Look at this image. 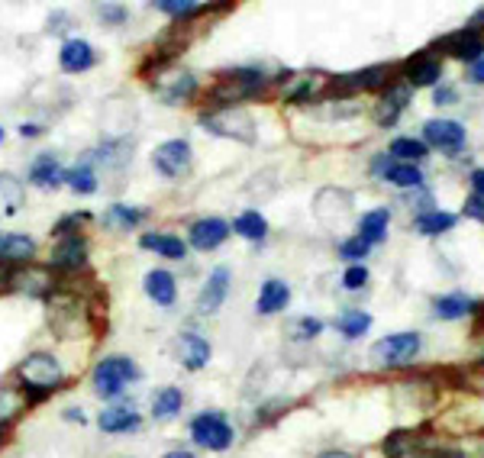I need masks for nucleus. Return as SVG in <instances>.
I'll list each match as a JSON object with an SVG mask.
<instances>
[{"label": "nucleus", "instance_id": "nucleus-1", "mask_svg": "<svg viewBox=\"0 0 484 458\" xmlns=\"http://www.w3.org/2000/svg\"><path fill=\"white\" fill-rule=\"evenodd\" d=\"M16 374H20V381H23L26 400H30V404H39L49 390L65 384L62 365H59L49 352H32V355H26V359L20 362V368H16Z\"/></svg>", "mask_w": 484, "mask_h": 458}, {"label": "nucleus", "instance_id": "nucleus-2", "mask_svg": "<svg viewBox=\"0 0 484 458\" xmlns=\"http://www.w3.org/2000/svg\"><path fill=\"white\" fill-rule=\"evenodd\" d=\"M87 323H91V316H87L85 300L78 298V294H52L49 298V326H52L55 336L62 339L85 336Z\"/></svg>", "mask_w": 484, "mask_h": 458}, {"label": "nucleus", "instance_id": "nucleus-3", "mask_svg": "<svg viewBox=\"0 0 484 458\" xmlns=\"http://www.w3.org/2000/svg\"><path fill=\"white\" fill-rule=\"evenodd\" d=\"M200 126L233 142H255V120L242 107H214L200 114Z\"/></svg>", "mask_w": 484, "mask_h": 458}, {"label": "nucleus", "instance_id": "nucleus-4", "mask_svg": "<svg viewBox=\"0 0 484 458\" xmlns=\"http://www.w3.org/2000/svg\"><path fill=\"white\" fill-rule=\"evenodd\" d=\"M191 439L194 445H200V449L207 452H226L233 445V439H236V433H233L230 420H226L224 413L204 410L191 420Z\"/></svg>", "mask_w": 484, "mask_h": 458}, {"label": "nucleus", "instance_id": "nucleus-5", "mask_svg": "<svg viewBox=\"0 0 484 458\" xmlns=\"http://www.w3.org/2000/svg\"><path fill=\"white\" fill-rule=\"evenodd\" d=\"M388 81H391V69H388V65H371V69H365V71H349V75L330 78V85L323 87V91L330 94V97L342 100L361 91H385Z\"/></svg>", "mask_w": 484, "mask_h": 458}, {"label": "nucleus", "instance_id": "nucleus-6", "mask_svg": "<svg viewBox=\"0 0 484 458\" xmlns=\"http://www.w3.org/2000/svg\"><path fill=\"white\" fill-rule=\"evenodd\" d=\"M423 339L420 333H394V336L378 339L375 349H371V359L381 368H404L420 355Z\"/></svg>", "mask_w": 484, "mask_h": 458}, {"label": "nucleus", "instance_id": "nucleus-7", "mask_svg": "<svg viewBox=\"0 0 484 458\" xmlns=\"http://www.w3.org/2000/svg\"><path fill=\"white\" fill-rule=\"evenodd\" d=\"M136 378H139L136 362L126 359V355H107V359L94 368V388H97L100 398H116Z\"/></svg>", "mask_w": 484, "mask_h": 458}, {"label": "nucleus", "instance_id": "nucleus-8", "mask_svg": "<svg viewBox=\"0 0 484 458\" xmlns=\"http://www.w3.org/2000/svg\"><path fill=\"white\" fill-rule=\"evenodd\" d=\"M423 142L426 149H439L443 155H459L469 142V133L461 126L459 120H446V116H439V120H430L423 126Z\"/></svg>", "mask_w": 484, "mask_h": 458}, {"label": "nucleus", "instance_id": "nucleus-9", "mask_svg": "<svg viewBox=\"0 0 484 458\" xmlns=\"http://www.w3.org/2000/svg\"><path fill=\"white\" fill-rule=\"evenodd\" d=\"M191 161L194 152L187 139H169L152 152V165L161 178H185L191 171Z\"/></svg>", "mask_w": 484, "mask_h": 458}, {"label": "nucleus", "instance_id": "nucleus-10", "mask_svg": "<svg viewBox=\"0 0 484 458\" xmlns=\"http://www.w3.org/2000/svg\"><path fill=\"white\" fill-rule=\"evenodd\" d=\"M152 87L159 91V97L165 100V104H187V100L194 97V91H197V78L185 69L165 65L161 71H155Z\"/></svg>", "mask_w": 484, "mask_h": 458}, {"label": "nucleus", "instance_id": "nucleus-11", "mask_svg": "<svg viewBox=\"0 0 484 458\" xmlns=\"http://www.w3.org/2000/svg\"><path fill=\"white\" fill-rule=\"evenodd\" d=\"M430 49H433V52H446V55H452V59L471 65V61L484 59V32L471 30V26H469V30L449 32V36L436 39Z\"/></svg>", "mask_w": 484, "mask_h": 458}, {"label": "nucleus", "instance_id": "nucleus-12", "mask_svg": "<svg viewBox=\"0 0 484 458\" xmlns=\"http://www.w3.org/2000/svg\"><path fill=\"white\" fill-rule=\"evenodd\" d=\"M400 71H404L410 87H430V85H436L439 75H443V61L436 59L433 49H423V52L410 55V59L400 65Z\"/></svg>", "mask_w": 484, "mask_h": 458}, {"label": "nucleus", "instance_id": "nucleus-13", "mask_svg": "<svg viewBox=\"0 0 484 458\" xmlns=\"http://www.w3.org/2000/svg\"><path fill=\"white\" fill-rule=\"evenodd\" d=\"M10 294H26V298H52L55 278L46 268H14Z\"/></svg>", "mask_w": 484, "mask_h": 458}, {"label": "nucleus", "instance_id": "nucleus-14", "mask_svg": "<svg viewBox=\"0 0 484 458\" xmlns=\"http://www.w3.org/2000/svg\"><path fill=\"white\" fill-rule=\"evenodd\" d=\"M230 236V223L220 220V216H204V220L191 223V233H187V243L197 249V252H214L226 243Z\"/></svg>", "mask_w": 484, "mask_h": 458}, {"label": "nucleus", "instance_id": "nucleus-15", "mask_svg": "<svg viewBox=\"0 0 484 458\" xmlns=\"http://www.w3.org/2000/svg\"><path fill=\"white\" fill-rule=\"evenodd\" d=\"M230 284H233V271L226 265L214 268L200 288V300H197V310L200 314H216L220 307H224L226 294H230Z\"/></svg>", "mask_w": 484, "mask_h": 458}, {"label": "nucleus", "instance_id": "nucleus-16", "mask_svg": "<svg viewBox=\"0 0 484 458\" xmlns=\"http://www.w3.org/2000/svg\"><path fill=\"white\" fill-rule=\"evenodd\" d=\"M410 100H414V87H410L407 81L388 85L385 91H381V104H378V110H375V120L381 123V126H394L400 110L407 107Z\"/></svg>", "mask_w": 484, "mask_h": 458}, {"label": "nucleus", "instance_id": "nucleus-17", "mask_svg": "<svg viewBox=\"0 0 484 458\" xmlns=\"http://www.w3.org/2000/svg\"><path fill=\"white\" fill-rule=\"evenodd\" d=\"M52 268L78 275L81 268H87V239L81 236H65L62 243L52 249Z\"/></svg>", "mask_w": 484, "mask_h": 458}, {"label": "nucleus", "instance_id": "nucleus-18", "mask_svg": "<svg viewBox=\"0 0 484 458\" xmlns=\"http://www.w3.org/2000/svg\"><path fill=\"white\" fill-rule=\"evenodd\" d=\"M59 65L68 75H81V71H91L97 65V52L91 49L87 39H68L62 46V52H59Z\"/></svg>", "mask_w": 484, "mask_h": 458}, {"label": "nucleus", "instance_id": "nucleus-19", "mask_svg": "<svg viewBox=\"0 0 484 458\" xmlns=\"http://www.w3.org/2000/svg\"><path fill=\"white\" fill-rule=\"evenodd\" d=\"M178 359L187 371H200L210 362V343L197 333H181L178 336Z\"/></svg>", "mask_w": 484, "mask_h": 458}, {"label": "nucleus", "instance_id": "nucleus-20", "mask_svg": "<svg viewBox=\"0 0 484 458\" xmlns=\"http://www.w3.org/2000/svg\"><path fill=\"white\" fill-rule=\"evenodd\" d=\"M288 304H291V288H288L285 281H278V278H269L259 290L255 310H259L261 316H275V314H281Z\"/></svg>", "mask_w": 484, "mask_h": 458}, {"label": "nucleus", "instance_id": "nucleus-21", "mask_svg": "<svg viewBox=\"0 0 484 458\" xmlns=\"http://www.w3.org/2000/svg\"><path fill=\"white\" fill-rule=\"evenodd\" d=\"M139 426H142V420H139V413L132 404H114L100 413V429H104V433H114V435L136 433Z\"/></svg>", "mask_w": 484, "mask_h": 458}, {"label": "nucleus", "instance_id": "nucleus-22", "mask_svg": "<svg viewBox=\"0 0 484 458\" xmlns=\"http://www.w3.org/2000/svg\"><path fill=\"white\" fill-rule=\"evenodd\" d=\"M146 294L155 300L159 307H171L175 304V298H178V281H175V275L171 271H165V268H152L146 275Z\"/></svg>", "mask_w": 484, "mask_h": 458}, {"label": "nucleus", "instance_id": "nucleus-23", "mask_svg": "<svg viewBox=\"0 0 484 458\" xmlns=\"http://www.w3.org/2000/svg\"><path fill=\"white\" fill-rule=\"evenodd\" d=\"M62 181H65V171H62V165H59V159H55L52 152L39 155V159L32 161L30 184H36V188H46V191H55Z\"/></svg>", "mask_w": 484, "mask_h": 458}, {"label": "nucleus", "instance_id": "nucleus-24", "mask_svg": "<svg viewBox=\"0 0 484 458\" xmlns=\"http://www.w3.org/2000/svg\"><path fill=\"white\" fill-rule=\"evenodd\" d=\"M388 223H391V210L388 206H375L369 214H361L359 220V239H365L369 245H378L388 239Z\"/></svg>", "mask_w": 484, "mask_h": 458}, {"label": "nucleus", "instance_id": "nucleus-25", "mask_svg": "<svg viewBox=\"0 0 484 458\" xmlns=\"http://www.w3.org/2000/svg\"><path fill=\"white\" fill-rule=\"evenodd\" d=\"M126 159H132L130 139H110V142H100L94 152L85 155V161H100V165H107V169H120Z\"/></svg>", "mask_w": 484, "mask_h": 458}, {"label": "nucleus", "instance_id": "nucleus-26", "mask_svg": "<svg viewBox=\"0 0 484 458\" xmlns=\"http://www.w3.org/2000/svg\"><path fill=\"white\" fill-rule=\"evenodd\" d=\"M139 245L146 249V252H155L161 255V259H185L187 255V245L181 243L178 236H171V233H146V236L139 239Z\"/></svg>", "mask_w": 484, "mask_h": 458}, {"label": "nucleus", "instance_id": "nucleus-27", "mask_svg": "<svg viewBox=\"0 0 484 458\" xmlns=\"http://www.w3.org/2000/svg\"><path fill=\"white\" fill-rule=\"evenodd\" d=\"M36 255V239L23 233H0V261H26Z\"/></svg>", "mask_w": 484, "mask_h": 458}, {"label": "nucleus", "instance_id": "nucleus-28", "mask_svg": "<svg viewBox=\"0 0 484 458\" xmlns=\"http://www.w3.org/2000/svg\"><path fill=\"white\" fill-rule=\"evenodd\" d=\"M475 300L465 298V294H446V298H436L433 300V314L439 320H461V316L475 314Z\"/></svg>", "mask_w": 484, "mask_h": 458}, {"label": "nucleus", "instance_id": "nucleus-29", "mask_svg": "<svg viewBox=\"0 0 484 458\" xmlns=\"http://www.w3.org/2000/svg\"><path fill=\"white\" fill-rule=\"evenodd\" d=\"M142 220H146V210H142V206H126V204H114L107 214H104V226L116 229V233H126V229L139 226Z\"/></svg>", "mask_w": 484, "mask_h": 458}, {"label": "nucleus", "instance_id": "nucleus-30", "mask_svg": "<svg viewBox=\"0 0 484 458\" xmlns=\"http://www.w3.org/2000/svg\"><path fill=\"white\" fill-rule=\"evenodd\" d=\"M414 223L423 236H439V233H449L459 223V216L449 214V210H423V214L414 216Z\"/></svg>", "mask_w": 484, "mask_h": 458}, {"label": "nucleus", "instance_id": "nucleus-31", "mask_svg": "<svg viewBox=\"0 0 484 458\" xmlns=\"http://www.w3.org/2000/svg\"><path fill=\"white\" fill-rule=\"evenodd\" d=\"M181 407H185V394H181V388L155 390V398H152V417L155 420H171V417L181 413Z\"/></svg>", "mask_w": 484, "mask_h": 458}, {"label": "nucleus", "instance_id": "nucleus-32", "mask_svg": "<svg viewBox=\"0 0 484 458\" xmlns=\"http://www.w3.org/2000/svg\"><path fill=\"white\" fill-rule=\"evenodd\" d=\"M426 142L423 139H414V136H397L391 142V149H388V155H391L394 161H404V165H416V161L426 159Z\"/></svg>", "mask_w": 484, "mask_h": 458}, {"label": "nucleus", "instance_id": "nucleus-33", "mask_svg": "<svg viewBox=\"0 0 484 458\" xmlns=\"http://www.w3.org/2000/svg\"><path fill=\"white\" fill-rule=\"evenodd\" d=\"M233 229H236L242 239H249V243H261V239L269 236V220H265L259 210H246V214L236 216Z\"/></svg>", "mask_w": 484, "mask_h": 458}, {"label": "nucleus", "instance_id": "nucleus-34", "mask_svg": "<svg viewBox=\"0 0 484 458\" xmlns=\"http://www.w3.org/2000/svg\"><path fill=\"white\" fill-rule=\"evenodd\" d=\"M26 394L23 390H14V388H0V429H7L10 423L26 410Z\"/></svg>", "mask_w": 484, "mask_h": 458}, {"label": "nucleus", "instance_id": "nucleus-35", "mask_svg": "<svg viewBox=\"0 0 484 458\" xmlns=\"http://www.w3.org/2000/svg\"><path fill=\"white\" fill-rule=\"evenodd\" d=\"M381 178L388 184H394V188H423V171L416 165H404V161H394V159Z\"/></svg>", "mask_w": 484, "mask_h": 458}, {"label": "nucleus", "instance_id": "nucleus-36", "mask_svg": "<svg viewBox=\"0 0 484 458\" xmlns=\"http://www.w3.org/2000/svg\"><path fill=\"white\" fill-rule=\"evenodd\" d=\"M336 329L346 339H361L371 329V314H365V310H346L336 320Z\"/></svg>", "mask_w": 484, "mask_h": 458}, {"label": "nucleus", "instance_id": "nucleus-37", "mask_svg": "<svg viewBox=\"0 0 484 458\" xmlns=\"http://www.w3.org/2000/svg\"><path fill=\"white\" fill-rule=\"evenodd\" d=\"M65 181H68V188L75 194H94V191H97V171H94L91 161H81V165H75V169L65 175Z\"/></svg>", "mask_w": 484, "mask_h": 458}, {"label": "nucleus", "instance_id": "nucleus-38", "mask_svg": "<svg viewBox=\"0 0 484 458\" xmlns=\"http://www.w3.org/2000/svg\"><path fill=\"white\" fill-rule=\"evenodd\" d=\"M155 10L175 16V20H191V16H197L200 10H207V4H194V0H159Z\"/></svg>", "mask_w": 484, "mask_h": 458}, {"label": "nucleus", "instance_id": "nucleus-39", "mask_svg": "<svg viewBox=\"0 0 484 458\" xmlns=\"http://www.w3.org/2000/svg\"><path fill=\"white\" fill-rule=\"evenodd\" d=\"M369 252H371V245L359 236L346 239V243L339 245V259H349V261H355V265H361V259H365Z\"/></svg>", "mask_w": 484, "mask_h": 458}, {"label": "nucleus", "instance_id": "nucleus-40", "mask_svg": "<svg viewBox=\"0 0 484 458\" xmlns=\"http://www.w3.org/2000/svg\"><path fill=\"white\" fill-rule=\"evenodd\" d=\"M410 443H414V435H410V433H394V435H388V439H385V455H388V458L407 455V452H414V449H410Z\"/></svg>", "mask_w": 484, "mask_h": 458}, {"label": "nucleus", "instance_id": "nucleus-41", "mask_svg": "<svg viewBox=\"0 0 484 458\" xmlns=\"http://www.w3.org/2000/svg\"><path fill=\"white\" fill-rule=\"evenodd\" d=\"M365 284H369V268L365 265H349L342 271V288L346 290H361Z\"/></svg>", "mask_w": 484, "mask_h": 458}, {"label": "nucleus", "instance_id": "nucleus-42", "mask_svg": "<svg viewBox=\"0 0 484 458\" xmlns=\"http://www.w3.org/2000/svg\"><path fill=\"white\" fill-rule=\"evenodd\" d=\"M323 333V323L316 320V316H300L297 326L291 329L294 339H316Z\"/></svg>", "mask_w": 484, "mask_h": 458}, {"label": "nucleus", "instance_id": "nucleus-43", "mask_svg": "<svg viewBox=\"0 0 484 458\" xmlns=\"http://www.w3.org/2000/svg\"><path fill=\"white\" fill-rule=\"evenodd\" d=\"M97 16H100V23L120 26V23H126V16H130V10L120 7V4H104V7H97Z\"/></svg>", "mask_w": 484, "mask_h": 458}, {"label": "nucleus", "instance_id": "nucleus-44", "mask_svg": "<svg viewBox=\"0 0 484 458\" xmlns=\"http://www.w3.org/2000/svg\"><path fill=\"white\" fill-rule=\"evenodd\" d=\"M91 220V214L87 210H81V214H68V216H62V223H55V236H65V233H71V229H81L85 223Z\"/></svg>", "mask_w": 484, "mask_h": 458}, {"label": "nucleus", "instance_id": "nucleus-45", "mask_svg": "<svg viewBox=\"0 0 484 458\" xmlns=\"http://www.w3.org/2000/svg\"><path fill=\"white\" fill-rule=\"evenodd\" d=\"M316 87L314 81H300L297 87H291V94H288V104H307V100H314Z\"/></svg>", "mask_w": 484, "mask_h": 458}, {"label": "nucleus", "instance_id": "nucleus-46", "mask_svg": "<svg viewBox=\"0 0 484 458\" xmlns=\"http://www.w3.org/2000/svg\"><path fill=\"white\" fill-rule=\"evenodd\" d=\"M461 214L471 216V220H478V223H484V200L471 194V197L465 200V206H461Z\"/></svg>", "mask_w": 484, "mask_h": 458}, {"label": "nucleus", "instance_id": "nucleus-47", "mask_svg": "<svg viewBox=\"0 0 484 458\" xmlns=\"http://www.w3.org/2000/svg\"><path fill=\"white\" fill-rule=\"evenodd\" d=\"M455 100H459V94H455V87H449V85L436 87V94H433V104H436V107H449V104H455Z\"/></svg>", "mask_w": 484, "mask_h": 458}, {"label": "nucleus", "instance_id": "nucleus-48", "mask_svg": "<svg viewBox=\"0 0 484 458\" xmlns=\"http://www.w3.org/2000/svg\"><path fill=\"white\" fill-rule=\"evenodd\" d=\"M465 75H469V81H471V85H484V59L471 61V65H469V71H465Z\"/></svg>", "mask_w": 484, "mask_h": 458}, {"label": "nucleus", "instance_id": "nucleus-49", "mask_svg": "<svg viewBox=\"0 0 484 458\" xmlns=\"http://www.w3.org/2000/svg\"><path fill=\"white\" fill-rule=\"evenodd\" d=\"M469 181H471V194L484 200V169H475V171H471Z\"/></svg>", "mask_w": 484, "mask_h": 458}, {"label": "nucleus", "instance_id": "nucleus-50", "mask_svg": "<svg viewBox=\"0 0 484 458\" xmlns=\"http://www.w3.org/2000/svg\"><path fill=\"white\" fill-rule=\"evenodd\" d=\"M10 281H14V268L0 261V294H10Z\"/></svg>", "mask_w": 484, "mask_h": 458}, {"label": "nucleus", "instance_id": "nucleus-51", "mask_svg": "<svg viewBox=\"0 0 484 458\" xmlns=\"http://www.w3.org/2000/svg\"><path fill=\"white\" fill-rule=\"evenodd\" d=\"M65 26H68V14H65V10H59L55 16H49V30L52 32H62Z\"/></svg>", "mask_w": 484, "mask_h": 458}, {"label": "nucleus", "instance_id": "nucleus-52", "mask_svg": "<svg viewBox=\"0 0 484 458\" xmlns=\"http://www.w3.org/2000/svg\"><path fill=\"white\" fill-rule=\"evenodd\" d=\"M65 420H68V423H78V426H81V423H85L87 417H85V410H78V407H68V410H65Z\"/></svg>", "mask_w": 484, "mask_h": 458}, {"label": "nucleus", "instance_id": "nucleus-53", "mask_svg": "<svg viewBox=\"0 0 484 458\" xmlns=\"http://www.w3.org/2000/svg\"><path fill=\"white\" fill-rule=\"evenodd\" d=\"M165 458H194V452H191V449H185V445H181V449H171V452H165Z\"/></svg>", "mask_w": 484, "mask_h": 458}, {"label": "nucleus", "instance_id": "nucleus-54", "mask_svg": "<svg viewBox=\"0 0 484 458\" xmlns=\"http://www.w3.org/2000/svg\"><path fill=\"white\" fill-rule=\"evenodd\" d=\"M316 458H352L349 452H342V449H326V452H320Z\"/></svg>", "mask_w": 484, "mask_h": 458}, {"label": "nucleus", "instance_id": "nucleus-55", "mask_svg": "<svg viewBox=\"0 0 484 458\" xmlns=\"http://www.w3.org/2000/svg\"><path fill=\"white\" fill-rule=\"evenodd\" d=\"M20 133H23V136H39V133H42V126H36V123H23V126H20Z\"/></svg>", "mask_w": 484, "mask_h": 458}, {"label": "nucleus", "instance_id": "nucleus-56", "mask_svg": "<svg viewBox=\"0 0 484 458\" xmlns=\"http://www.w3.org/2000/svg\"><path fill=\"white\" fill-rule=\"evenodd\" d=\"M469 26H471V30H481V26H484V7L478 10L475 16H471V23H469Z\"/></svg>", "mask_w": 484, "mask_h": 458}, {"label": "nucleus", "instance_id": "nucleus-57", "mask_svg": "<svg viewBox=\"0 0 484 458\" xmlns=\"http://www.w3.org/2000/svg\"><path fill=\"white\" fill-rule=\"evenodd\" d=\"M0 142H4V130H0Z\"/></svg>", "mask_w": 484, "mask_h": 458}]
</instances>
